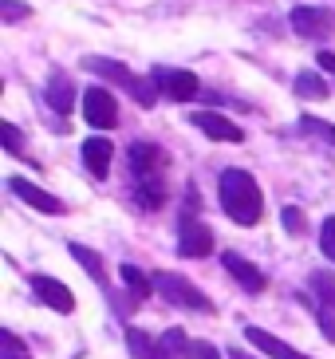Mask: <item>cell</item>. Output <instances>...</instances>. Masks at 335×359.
Listing matches in <instances>:
<instances>
[{"instance_id": "1", "label": "cell", "mask_w": 335, "mask_h": 359, "mask_svg": "<svg viewBox=\"0 0 335 359\" xmlns=\"http://www.w3.org/2000/svg\"><path fill=\"white\" fill-rule=\"evenodd\" d=\"M217 194H221V210L229 213L237 225H257L264 213V194L257 186L249 170H221V182H217Z\"/></svg>"}, {"instance_id": "2", "label": "cell", "mask_w": 335, "mask_h": 359, "mask_svg": "<svg viewBox=\"0 0 335 359\" xmlns=\"http://www.w3.org/2000/svg\"><path fill=\"white\" fill-rule=\"evenodd\" d=\"M83 67L91 75H99V79H111V83L126 87L130 91V99H135L138 107H154V83H146V79H138L135 72H126L123 64H115V60H107V55H87Z\"/></svg>"}, {"instance_id": "3", "label": "cell", "mask_w": 335, "mask_h": 359, "mask_svg": "<svg viewBox=\"0 0 335 359\" xmlns=\"http://www.w3.org/2000/svg\"><path fill=\"white\" fill-rule=\"evenodd\" d=\"M154 288L166 296L170 304H178V308H193V312H205V316L213 312L210 296L201 292V288H193L186 276H178V273H154Z\"/></svg>"}, {"instance_id": "4", "label": "cell", "mask_w": 335, "mask_h": 359, "mask_svg": "<svg viewBox=\"0 0 335 359\" xmlns=\"http://www.w3.org/2000/svg\"><path fill=\"white\" fill-rule=\"evenodd\" d=\"M83 118L95 130L118 127V103H115V95H111V87H103V83L87 87L83 91Z\"/></svg>"}, {"instance_id": "5", "label": "cell", "mask_w": 335, "mask_h": 359, "mask_svg": "<svg viewBox=\"0 0 335 359\" xmlns=\"http://www.w3.org/2000/svg\"><path fill=\"white\" fill-rule=\"evenodd\" d=\"M213 249H217V241H213V229L205 222H201L198 213H182V229H178V253L182 257H210Z\"/></svg>"}, {"instance_id": "6", "label": "cell", "mask_w": 335, "mask_h": 359, "mask_svg": "<svg viewBox=\"0 0 335 359\" xmlns=\"http://www.w3.org/2000/svg\"><path fill=\"white\" fill-rule=\"evenodd\" d=\"M288 24L304 40H331L335 36V12L331 8H308V4H300V8H292Z\"/></svg>"}, {"instance_id": "7", "label": "cell", "mask_w": 335, "mask_h": 359, "mask_svg": "<svg viewBox=\"0 0 335 359\" xmlns=\"http://www.w3.org/2000/svg\"><path fill=\"white\" fill-rule=\"evenodd\" d=\"M154 87L162 95H170L174 103H189L201 95V83L193 72H178V67H154Z\"/></svg>"}, {"instance_id": "8", "label": "cell", "mask_w": 335, "mask_h": 359, "mask_svg": "<svg viewBox=\"0 0 335 359\" xmlns=\"http://www.w3.org/2000/svg\"><path fill=\"white\" fill-rule=\"evenodd\" d=\"M126 162H130L135 182H154V178H162V170H166V154H162V147H154V142H135L130 154H126Z\"/></svg>"}, {"instance_id": "9", "label": "cell", "mask_w": 335, "mask_h": 359, "mask_svg": "<svg viewBox=\"0 0 335 359\" xmlns=\"http://www.w3.org/2000/svg\"><path fill=\"white\" fill-rule=\"evenodd\" d=\"M32 292H36V300H40V304L52 308V312H63V316H71V312H75L71 288L63 285V280H55V276L36 273V276H32Z\"/></svg>"}, {"instance_id": "10", "label": "cell", "mask_w": 335, "mask_h": 359, "mask_svg": "<svg viewBox=\"0 0 335 359\" xmlns=\"http://www.w3.org/2000/svg\"><path fill=\"white\" fill-rule=\"evenodd\" d=\"M312 292L320 300V308H315L320 327H324V336L335 344V273H312Z\"/></svg>"}, {"instance_id": "11", "label": "cell", "mask_w": 335, "mask_h": 359, "mask_svg": "<svg viewBox=\"0 0 335 359\" xmlns=\"http://www.w3.org/2000/svg\"><path fill=\"white\" fill-rule=\"evenodd\" d=\"M189 123L201 130V135L217 138V142H245V130L233 123L229 115H213V111H193L189 115Z\"/></svg>"}, {"instance_id": "12", "label": "cell", "mask_w": 335, "mask_h": 359, "mask_svg": "<svg viewBox=\"0 0 335 359\" xmlns=\"http://www.w3.org/2000/svg\"><path fill=\"white\" fill-rule=\"evenodd\" d=\"M245 339H249L257 351H264L268 359H312V355H304V351L288 348L280 336H273V332H264V327H257V324H245Z\"/></svg>"}, {"instance_id": "13", "label": "cell", "mask_w": 335, "mask_h": 359, "mask_svg": "<svg viewBox=\"0 0 335 359\" xmlns=\"http://www.w3.org/2000/svg\"><path fill=\"white\" fill-rule=\"evenodd\" d=\"M8 190L16 194L20 201H28L32 210H40V213H63V201L55 198V194L40 190V186H32L28 178H8Z\"/></svg>"}, {"instance_id": "14", "label": "cell", "mask_w": 335, "mask_h": 359, "mask_svg": "<svg viewBox=\"0 0 335 359\" xmlns=\"http://www.w3.org/2000/svg\"><path fill=\"white\" fill-rule=\"evenodd\" d=\"M221 264H225V273L245 288V292H264V273L257 264H249L241 253H221Z\"/></svg>"}, {"instance_id": "15", "label": "cell", "mask_w": 335, "mask_h": 359, "mask_svg": "<svg viewBox=\"0 0 335 359\" xmlns=\"http://www.w3.org/2000/svg\"><path fill=\"white\" fill-rule=\"evenodd\" d=\"M43 99H48V107H52L55 115H71V107H75V87L71 79L63 72H52V79H48V87H43Z\"/></svg>"}, {"instance_id": "16", "label": "cell", "mask_w": 335, "mask_h": 359, "mask_svg": "<svg viewBox=\"0 0 335 359\" xmlns=\"http://www.w3.org/2000/svg\"><path fill=\"white\" fill-rule=\"evenodd\" d=\"M111 154H115V147L107 138H87L83 142V166L91 170L95 178H107L111 174Z\"/></svg>"}, {"instance_id": "17", "label": "cell", "mask_w": 335, "mask_h": 359, "mask_svg": "<svg viewBox=\"0 0 335 359\" xmlns=\"http://www.w3.org/2000/svg\"><path fill=\"white\" fill-rule=\"evenodd\" d=\"M126 351L135 359H174L162 339H150L146 332H138V327H126Z\"/></svg>"}, {"instance_id": "18", "label": "cell", "mask_w": 335, "mask_h": 359, "mask_svg": "<svg viewBox=\"0 0 335 359\" xmlns=\"http://www.w3.org/2000/svg\"><path fill=\"white\" fill-rule=\"evenodd\" d=\"M67 253H71L75 261H79V269H83V273L91 276L95 285H107V269H103V257H99V253H91V249H87V245H79V241L67 245Z\"/></svg>"}, {"instance_id": "19", "label": "cell", "mask_w": 335, "mask_h": 359, "mask_svg": "<svg viewBox=\"0 0 335 359\" xmlns=\"http://www.w3.org/2000/svg\"><path fill=\"white\" fill-rule=\"evenodd\" d=\"M123 285L135 292V300H146L150 292H158V288H154V276H146L142 269H135V264H123Z\"/></svg>"}, {"instance_id": "20", "label": "cell", "mask_w": 335, "mask_h": 359, "mask_svg": "<svg viewBox=\"0 0 335 359\" xmlns=\"http://www.w3.org/2000/svg\"><path fill=\"white\" fill-rule=\"evenodd\" d=\"M135 201L142 205V210H158V205L166 201V186H162V178H154V182H135Z\"/></svg>"}, {"instance_id": "21", "label": "cell", "mask_w": 335, "mask_h": 359, "mask_svg": "<svg viewBox=\"0 0 335 359\" xmlns=\"http://www.w3.org/2000/svg\"><path fill=\"white\" fill-rule=\"evenodd\" d=\"M296 95L300 99H327L331 91H327V83L315 72H300L296 75Z\"/></svg>"}, {"instance_id": "22", "label": "cell", "mask_w": 335, "mask_h": 359, "mask_svg": "<svg viewBox=\"0 0 335 359\" xmlns=\"http://www.w3.org/2000/svg\"><path fill=\"white\" fill-rule=\"evenodd\" d=\"M0 359H32V355L20 339H16V332H0Z\"/></svg>"}, {"instance_id": "23", "label": "cell", "mask_w": 335, "mask_h": 359, "mask_svg": "<svg viewBox=\"0 0 335 359\" xmlns=\"http://www.w3.org/2000/svg\"><path fill=\"white\" fill-rule=\"evenodd\" d=\"M162 344H166V351L174 359H186L189 355V339H186V332H182V327H170L166 336H162Z\"/></svg>"}, {"instance_id": "24", "label": "cell", "mask_w": 335, "mask_h": 359, "mask_svg": "<svg viewBox=\"0 0 335 359\" xmlns=\"http://www.w3.org/2000/svg\"><path fill=\"white\" fill-rule=\"evenodd\" d=\"M0 138H4V150L24 158V135L16 130V123H0Z\"/></svg>"}, {"instance_id": "25", "label": "cell", "mask_w": 335, "mask_h": 359, "mask_svg": "<svg viewBox=\"0 0 335 359\" xmlns=\"http://www.w3.org/2000/svg\"><path fill=\"white\" fill-rule=\"evenodd\" d=\"M320 249H324L327 261H335V217H327V222L320 225Z\"/></svg>"}, {"instance_id": "26", "label": "cell", "mask_w": 335, "mask_h": 359, "mask_svg": "<svg viewBox=\"0 0 335 359\" xmlns=\"http://www.w3.org/2000/svg\"><path fill=\"white\" fill-rule=\"evenodd\" d=\"M300 123H304V130H312V135H324L327 142H335V123H327V118H312V115H304Z\"/></svg>"}, {"instance_id": "27", "label": "cell", "mask_w": 335, "mask_h": 359, "mask_svg": "<svg viewBox=\"0 0 335 359\" xmlns=\"http://www.w3.org/2000/svg\"><path fill=\"white\" fill-rule=\"evenodd\" d=\"M280 222H284V229H288V233H296V237H300V233H304V210L288 205V210L280 213Z\"/></svg>"}, {"instance_id": "28", "label": "cell", "mask_w": 335, "mask_h": 359, "mask_svg": "<svg viewBox=\"0 0 335 359\" xmlns=\"http://www.w3.org/2000/svg\"><path fill=\"white\" fill-rule=\"evenodd\" d=\"M186 359H221V351L210 348V344H201V339H189V355Z\"/></svg>"}, {"instance_id": "29", "label": "cell", "mask_w": 335, "mask_h": 359, "mask_svg": "<svg viewBox=\"0 0 335 359\" xmlns=\"http://www.w3.org/2000/svg\"><path fill=\"white\" fill-rule=\"evenodd\" d=\"M0 12H4V20H20V16H28V8L24 4H16V0H0Z\"/></svg>"}, {"instance_id": "30", "label": "cell", "mask_w": 335, "mask_h": 359, "mask_svg": "<svg viewBox=\"0 0 335 359\" xmlns=\"http://www.w3.org/2000/svg\"><path fill=\"white\" fill-rule=\"evenodd\" d=\"M315 64L324 67V72L335 75V52H320V55H315Z\"/></svg>"}, {"instance_id": "31", "label": "cell", "mask_w": 335, "mask_h": 359, "mask_svg": "<svg viewBox=\"0 0 335 359\" xmlns=\"http://www.w3.org/2000/svg\"><path fill=\"white\" fill-rule=\"evenodd\" d=\"M229 359H249V355H245L241 348H233V351H229Z\"/></svg>"}]
</instances>
